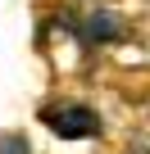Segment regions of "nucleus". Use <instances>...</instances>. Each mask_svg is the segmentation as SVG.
Returning <instances> with one entry per match:
<instances>
[{
    "label": "nucleus",
    "instance_id": "obj_1",
    "mask_svg": "<svg viewBox=\"0 0 150 154\" xmlns=\"http://www.w3.org/2000/svg\"><path fill=\"white\" fill-rule=\"evenodd\" d=\"M41 118H46V127L55 131V136H64V140H96L100 136V113L91 109V104H78V100H59V104H46L41 109Z\"/></svg>",
    "mask_w": 150,
    "mask_h": 154
},
{
    "label": "nucleus",
    "instance_id": "obj_2",
    "mask_svg": "<svg viewBox=\"0 0 150 154\" xmlns=\"http://www.w3.org/2000/svg\"><path fill=\"white\" fill-rule=\"evenodd\" d=\"M0 154H32V145H27L23 131H5L0 136Z\"/></svg>",
    "mask_w": 150,
    "mask_h": 154
},
{
    "label": "nucleus",
    "instance_id": "obj_3",
    "mask_svg": "<svg viewBox=\"0 0 150 154\" xmlns=\"http://www.w3.org/2000/svg\"><path fill=\"white\" fill-rule=\"evenodd\" d=\"M127 154H145V140H136V145H132V149H127Z\"/></svg>",
    "mask_w": 150,
    "mask_h": 154
}]
</instances>
